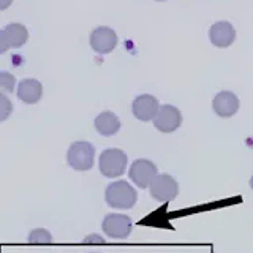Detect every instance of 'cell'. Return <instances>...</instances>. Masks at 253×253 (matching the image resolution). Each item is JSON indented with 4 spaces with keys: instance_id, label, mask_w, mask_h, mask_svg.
I'll return each mask as SVG.
<instances>
[{
    "instance_id": "12",
    "label": "cell",
    "mask_w": 253,
    "mask_h": 253,
    "mask_svg": "<svg viewBox=\"0 0 253 253\" xmlns=\"http://www.w3.org/2000/svg\"><path fill=\"white\" fill-rule=\"evenodd\" d=\"M212 108L220 117H231L239 111V98H237L236 93L223 90L215 95V98L212 101Z\"/></svg>"
},
{
    "instance_id": "7",
    "label": "cell",
    "mask_w": 253,
    "mask_h": 253,
    "mask_svg": "<svg viewBox=\"0 0 253 253\" xmlns=\"http://www.w3.org/2000/svg\"><path fill=\"white\" fill-rule=\"evenodd\" d=\"M29 40V32L22 24L13 22L8 24L5 29L0 30V52L5 54L10 47H18L24 46Z\"/></svg>"
},
{
    "instance_id": "5",
    "label": "cell",
    "mask_w": 253,
    "mask_h": 253,
    "mask_svg": "<svg viewBox=\"0 0 253 253\" xmlns=\"http://www.w3.org/2000/svg\"><path fill=\"white\" fill-rule=\"evenodd\" d=\"M101 228L108 237H113V239H126L131 233L133 221L128 215L109 213V215L103 218Z\"/></svg>"
},
{
    "instance_id": "16",
    "label": "cell",
    "mask_w": 253,
    "mask_h": 253,
    "mask_svg": "<svg viewBox=\"0 0 253 253\" xmlns=\"http://www.w3.org/2000/svg\"><path fill=\"white\" fill-rule=\"evenodd\" d=\"M16 79L13 75H10L8 71H0V89L3 93H10L14 89Z\"/></svg>"
},
{
    "instance_id": "9",
    "label": "cell",
    "mask_w": 253,
    "mask_h": 253,
    "mask_svg": "<svg viewBox=\"0 0 253 253\" xmlns=\"http://www.w3.org/2000/svg\"><path fill=\"white\" fill-rule=\"evenodd\" d=\"M90 46L97 54H101V55L109 54L111 51H114V47L117 46L116 32L105 26L93 29V32L90 34Z\"/></svg>"
},
{
    "instance_id": "15",
    "label": "cell",
    "mask_w": 253,
    "mask_h": 253,
    "mask_svg": "<svg viewBox=\"0 0 253 253\" xmlns=\"http://www.w3.org/2000/svg\"><path fill=\"white\" fill-rule=\"evenodd\" d=\"M29 242L30 244H51L52 242V234L44 228L32 229L30 234H29Z\"/></svg>"
},
{
    "instance_id": "11",
    "label": "cell",
    "mask_w": 253,
    "mask_h": 253,
    "mask_svg": "<svg viewBox=\"0 0 253 253\" xmlns=\"http://www.w3.org/2000/svg\"><path fill=\"white\" fill-rule=\"evenodd\" d=\"M209 38L211 43L217 47H228L234 43L236 40V30L231 22L228 21H218L212 24L209 29Z\"/></svg>"
},
{
    "instance_id": "19",
    "label": "cell",
    "mask_w": 253,
    "mask_h": 253,
    "mask_svg": "<svg viewBox=\"0 0 253 253\" xmlns=\"http://www.w3.org/2000/svg\"><path fill=\"white\" fill-rule=\"evenodd\" d=\"M13 0H0V10H6Z\"/></svg>"
},
{
    "instance_id": "18",
    "label": "cell",
    "mask_w": 253,
    "mask_h": 253,
    "mask_svg": "<svg viewBox=\"0 0 253 253\" xmlns=\"http://www.w3.org/2000/svg\"><path fill=\"white\" fill-rule=\"evenodd\" d=\"M83 242L84 244H103V242H105V239H103V237L98 236V234H90V236H87Z\"/></svg>"
},
{
    "instance_id": "2",
    "label": "cell",
    "mask_w": 253,
    "mask_h": 253,
    "mask_svg": "<svg viewBox=\"0 0 253 253\" xmlns=\"http://www.w3.org/2000/svg\"><path fill=\"white\" fill-rule=\"evenodd\" d=\"M95 147L89 141H76L70 146L67 154V162L76 171H89L93 166Z\"/></svg>"
},
{
    "instance_id": "4",
    "label": "cell",
    "mask_w": 253,
    "mask_h": 253,
    "mask_svg": "<svg viewBox=\"0 0 253 253\" xmlns=\"http://www.w3.org/2000/svg\"><path fill=\"white\" fill-rule=\"evenodd\" d=\"M149 192L154 200L160 203H169L172 200H176V196L179 193V184L169 174H158L152 184H150Z\"/></svg>"
},
{
    "instance_id": "6",
    "label": "cell",
    "mask_w": 253,
    "mask_h": 253,
    "mask_svg": "<svg viewBox=\"0 0 253 253\" xmlns=\"http://www.w3.org/2000/svg\"><path fill=\"white\" fill-rule=\"evenodd\" d=\"M128 176L139 188H149L154 179L158 176V169L154 162L147 160V158H138L130 166Z\"/></svg>"
},
{
    "instance_id": "20",
    "label": "cell",
    "mask_w": 253,
    "mask_h": 253,
    "mask_svg": "<svg viewBox=\"0 0 253 253\" xmlns=\"http://www.w3.org/2000/svg\"><path fill=\"white\" fill-rule=\"evenodd\" d=\"M250 188L253 190V176H252V179H250Z\"/></svg>"
},
{
    "instance_id": "13",
    "label": "cell",
    "mask_w": 253,
    "mask_h": 253,
    "mask_svg": "<svg viewBox=\"0 0 253 253\" xmlns=\"http://www.w3.org/2000/svg\"><path fill=\"white\" fill-rule=\"evenodd\" d=\"M43 97V85L37 79H22L18 85V98L26 105H34Z\"/></svg>"
},
{
    "instance_id": "14",
    "label": "cell",
    "mask_w": 253,
    "mask_h": 253,
    "mask_svg": "<svg viewBox=\"0 0 253 253\" xmlns=\"http://www.w3.org/2000/svg\"><path fill=\"white\" fill-rule=\"evenodd\" d=\"M95 128L101 136H114L121 128V121L111 111H103L95 117Z\"/></svg>"
},
{
    "instance_id": "21",
    "label": "cell",
    "mask_w": 253,
    "mask_h": 253,
    "mask_svg": "<svg viewBox=\"0 0 253 253\" xmlns=\"http://www.w3.org/2000/svg\"><path fill=\"white\" fill-rule=\"evenodd\" d=\"M157 2H165V0H157Z\"/></svg>"
},
{
    "instance_id": "8",
    "label": "cell",
    "mask_w": 253,
    "mask_h": 253,
    "mask_svg": "<svg viewBox=\"0 0 253 253\" xmlns=\"http://www.w3.org/2000/svg\"><path fill=\"white\" fill-rule=\"evenodd\" d=\"M182 124L180 109L172 105H163L158 109V114L154 119V126L162 133L176 131Z\"/></svg>"
},
{
    "instance_id": "1",
    "label": "cell",
    "mask_w": 253,
    "mask_h": 253,
    "mask_svg": "<svg viewBox=\"0 0 253 253\" xmlns=\"http://www.w3.org/2000/svg\"><path fill=\"white\" fill-rule=\"evenodd\" d=\"M105 200L108 206L116 209H131L138 201V193L128 182L116 180L106 187Z\"/></svg>"
},
{
    "instance_id": "3",
    "label": "cell",
    "mask_w": 253,
    "mask_h": 253,
    "mask_svg": "<svg viewBox=\"0 0 253 253\" xmlns=\"http://www.w3.org/2000/svg\"><path fill=\"white\" fill-rule=\"evenodd\" d=\"M126 154L121 149H106L105 152H101L98 160L100 172L105 177H121L126 169Z\"/></svg>"
},
{
    "instance_id": "10",
    "label": "cell",
    "mask_w": 253,
    "mask_h": 253,
    "mask_svg": "<svg viewBox=\"0 0 253 253\" xmlns=\"http://www.w3.org/2000/svg\"><path fill=\"white\" fill-rule=\"evenodd\" d=\"M133 114L136 119L142 122H149V121H154L155 116L158 114V109H160V103L158 100L154 97V95H139V97L134 98L133 101Z\"/></svg>"
},
{
    "instance_id": "17",
    "label": "cell",
    "mask_w": 253,
    "mask_h": 253,
    "mask_svg": "<svg viewBox=\"0 0 253 253\" xmlns=\"http://www.w3.org/2000/svg\"><path fill=\"white\" fill-rule=\"evenodd\" d=\"M11 103L6 98L5 93H0V121H5V119L11 114Z\"/></svg>"
}]
</instances>
